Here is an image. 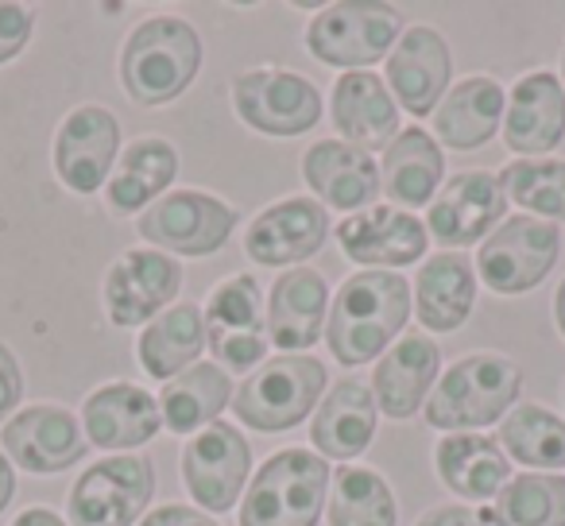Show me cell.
I'll list each match as a JSON object with an SVG mask.
<instances>
[{"instance_id": "7c38bea8", "label": "cell", "mask_w": 565, "mask_h": 526, "mask_svg": "<svg viewBox=\"0 0 565 526\" xmlns=\"http://www.w3.org/2000/svg\"><path fill=\"white\" fill-rule=\"evenodd\" d=\"M205 345L225 372H256L267 361V314L259 283L252 276H233L217 283L205 302Z\"/></svg>"}, {"instance_id": "4fadbf2b", "label": "cell", "mask_w": 565, "mask_h": 526, "mask_svg": "<svg viewBox=\"0 0 565 526\" xmlns=\"http://www.w3.org/2000/svg\"><path fill=\"white\" fill-rule=\"evenodd\" d=\"M252 449L244 433L228 422H213L186 441L182 449V484L190 500L202 511L225 515L236 507L241 492L248 487Z\"/></svg>"}, {"instance_id": "8992f818", "label": "cell", "mask_w": 565, "mask_h": 526, "mask_svg": "<svg viewBox=\"0 0 565 526\" xmlns=\"http://www.w3.org/2000/svg\"><path fill=\"white\" fill-rule=\"evenodd\" d=\"M403 35V17L392 4L376 0H345L330 4L307 24V47L318 63L338 66V71H364L392 55Z\"/></svg>"}, {"instance_id": "6da1fadb", "label": "cell", "mask_w": 565, "mask_h": 526, "mask_svg": "<svg viewBox=\"0 0 565 526\" xmlns=\"http://www.w3.org/2000/svg\"><path fill=\"white\" fill-rule=\"evenodd\" d=\"M411 287L395 271H356L341 283L326 318V345L345 368L376 364L411 318Z\"/></svg>"}, {"instance_id": "4316f807", "label": "cell", "mask_w": 565, "mask_h": 526, "mask_svg": "<svg viewBox=\"0 0 565 526\" xmlns=\"http://www.w3.org/2000/svg\"><path fill=\"white\" fill-rule=\"evenodd\" d=\"M415 314L426 330L457 333L477 307V264L461 251H438L415 276Z\"/></svg>"}, {"instance_id": "5bb4252c", "label": "cell", "mask_w": 565, "mask_h": 526, "mask_svg": "<svg viewBox=\"0 0 565 526\" xmlns=\"http://www.w3.org/2000/svg\"><path fill=\"white\" fill-rule=\"evenodd\" d=\"M508 213V194L500 186V174L492 171H465L454 174L438 197L426 210V233L446 248H469L484 244Z\"/></svg>"}, {"instance_id": "2e32d148", "label": "cell", "mask_w": 565, "mask_h": 526, "mask_svg": "<svg viewBox=\"0 0 565 526\" xmlns=\"http://www.w3.org/2000/svg\"><path fill=\"white\" fill-rule=\"evenodd\" d=\"M330 236V213L315 197H287L267 205L259 217H252L244 251L259 268H295L302 259L318 256Z\"/></svg>"}, {"instance_id": "f1b7e54d", "label": "cell", "mask_w": 565, "mask_h": 526, "mask_svg": "<svg viewBox=\"0 0 565 526\" xmlns=\"http://www.w3.org/2000/svg\"><path fill=\"white\" fill-rule=\"evenodd\" d=\"M434 469L465 503H488L511 480V457L488 433H449L434 449Z\"/></svg>"}, {"instance_id": "836d02e7", "label": "cell", "mask_w": 565, "mask_h": 526, "mask_svg": "<svg viewBox=\"0 0 565 526\" xmlns=\"http://www.w3.org/2000/svg\"><path fill=\"white\" fill-rule=\"evenodd\" d=\"M500 449L511 461L526 464V472L565 469V422L539 402H519L500 422Z\"/></svg>"}, {"instance_id": "ee69618b", "label": "cell", "mask_w": 565, "mask_h": 526, "mask_svg": "<svg viewBox=\"0 0 565 526\" xmlns=\"http://www.w3.org/2000/svg\"><path fill=\"white\" fill-rule=\"evenodd\" d=\"M554 322H557V330H562V337H565V279H562V287H557V294H554Z\"/></svg>"}, {"instance_id": "cb8c5ba5", "label": "cell", "mask_w": 565, "mask_h": 526, "mask_svg": "<svg viewBox=\"0 0 565 526\" xmlns=\"http://www.w3.org/2000/svg\"><path fill=\"white\" fill-rule=\"evenodd\" d=\"M82 422H86V438L97 449H140L163 426V410L151 391L136 384H105L82 402Z\"/></svg>"}, {"instance_id": "484cf974", "label": "cell", "mask_w": 565, "mask_h": 526, "mask_svg": "<svg viewBox=\"0 0 565 526\" xmlns=\"http://www.w3.org/2000/svg\"><path fill=\"white\" fill-rule=\"evenodd\" d=\"M376 395L364 379H341L333 391H326L322 407H318L315 422H310V441H315L318 457H333V461H356L376 438Z\"/></svg>"}, {"instance_id": "ba28073f", "label": "cell", "mask_w": 565, "mask_h": 526, "mask_svg": "<svg viewBox=\"0 0 565 526\" xmlns=\"http://www.w3.org/2000/svg\"><path fill=\"white\" fill-rule=\"evenodd\" d=\"M156 492V469L140 453H117L89 464L71 487L66 515L74 526H132Z\"/></svg>"}, {"instance_id": "44dd1931", "label": "cell", "mask_w": 565, "mask_h": 526, "mask_svg": "<svg viewBox=\"0 0 565 526\" xmlns=\"http://www.w3.org/2000/svg\"><path fill=\"white\" fill-rule=\"evenodd\" d=\"M330 287L315 268H291L271 283L267 299V337L279 353H307L326 333Z\"/></svg>"}, {"instance_id": "7a4b0ae2", "label": "cell", "mask_w": 565, "mask_h": 526, "mask_svg": "<svg viewBox=\"0 0 565 526\" xmlns=\"http://www.w3.org/2000/svg\"><path fill=\"white\" fill-rule=\"evenodd\" d=\"M202 71V35L190 20L151 17L125 40L120 86L136 105H171Z\"/></svg>"}, {"instance_id": "f35d334b", "label": "cell", "mask_w": 565, "mask_h": 526, "mask_svg": "<svg viewBox=\"0 0 565 526\" xmlns=\"http://www.w3.org/2000/svg\"><path fill=\"white\" fill-rule=\"evenodd\" d=\"M20 399H24V372H20V361L4 341H0V430L17 415Z\"/></svg>"}, {"instance_id": "30bf717a", "label": "cell", "mask_w": 565, "mask_h": 526, "mask_svg": "<svg viewBox=\"0 0 565 526\" xmlns=\"http://www.w3.org/2000/svg\"><path fill=\"white\" fill-rule=\"evenodd\" d=\"M233 109L264 136H302L322 120V94L295 71H244L233 78Z\"/></svg>"}, {"instance_id": "8fae6325", "label": "cell", "mask_w": 565, "mask_h": 526, "mask_svg": "<svg viewBox=\"0 0 565 526\" xmlns=\"http://www.w3.org/2000/svg\"><path fill=\"white\" fill-rule=\"evenodd\" d=\"M182 264L167 251L132 248L117 256L105 271V314L117 330H140L151 325L163 310H171V299H179Z\"/></svg>"}, {"instance_id": "e575fe53", "label": "cell", "mask_w": 565, "mask_h": 526, "mask_svg": "<svg viewBox=\"0 0 565 526\" xmlns=\"http://www.w3.org/2000/svg\"><path fill=\"white\" fill-rule=\"evenodd\" d=\"M330 526H395V495L376 469L361 464H341L330 480V500H326Z\"/></svg>"}, {"instance_id": "ac0fdd59", "label": "cell", "mask_w": 565, "mask_h": 526, "mask_svg": "<svg viewBox=\"0 0 565 526\" xmlns=\"http://www.w3.org/2000/svg\"><path fill=\"white\" fill-rule=\"evenodd\" d=\"M4 457L35 476H55L86 457L82 422L66 407L35 402L4 422Z\"/></svg>"}, {"instance_id": "f6af8a7d", "label": "cell", "mask_w": 565, "mask_h": 526, "mask_svg": "<svg viewBox=\"0 0 565 526\" xmlns=\"http://www.w3.org/2000/svg\"><path fill=\"white\" fill-rule=\"evenodd\" d=\"M562 86H565V35H562Z\"/></svg>"}, {"instance_id": "d6986e66", "label": "cell", "mask_w": 565, "mask_h": 526, "mask_svg": "<svg viewBox=\"0 0 565 526\" xmlns=\"http://www.w3.org/2000/svg\"><path fill=\"white\" fill-rule=\"evenodd\" d=\"M449 78H454V58H449V43L441 40V32L426 24L403 28L384 71L395 105H403L415 117H434L449 89Z\"/></svg>"}, {"instance_id": "d590c367", "label": "cell", "mask_w": 565, "mask_h": 526, "mask_svg": "<svg viewBox=\"0 0 565 526\" xmlns=\"http://www.w3.org/2000/svg\"><path fill=\"white\" fill-rule=\"evenodd\" d=\"M495 526H565V476L519 472L495 495Z\"/></svg>"}, {"instance_id": "f546056e", "label": "cell", "mask_w": 565, "mask_h": 526, "mask_svg": "<svg viewBox=\"0 0 565 526\" xmlns=\"http://www.w3.org/2000/svg\"><path fill=\"white\" fill-rule=\"evenodd\" d=\"M446 179V155L441 143L426 128H407L384 148L380 163V190L392 197L395 210H415L430 205Z\"/></svg>"}, {"instance_id": "d4e9b609", "label": "cell", "mask_w": 565, "mask_h": 526, "mask_svg": "<svg viewBox=\"0 0 565 526\" xmlns=\"http://www.w3.org/2000/svg\"><path fill=\"white\" fill-rule=\"evenodd\" d=\"M333 128L345 136V143L372 151L387 148L399 136V105L384 78L372 71H349L333 82L330 97Z\"/></svg>"}, {"instance_id": "e0dca14e", "label": "cell", "mask_w": 565, "mask_h": 526, "mask_svg": "<svg viewBox=\"0 0 565 526\" xmlns=\"http://www.w3.org/2000/svg\"><path fill=\"white\" fill-rule=\"evenodd\" d=\"M338 244L353 264L369 271L384 268H407L426 256V221L415 213L395 210V205H369L361 213H349L338 225Z\"/></svg>"}, {"instance_id": "5b68a950", "label": "cell", "mask_w": 565, "mask_h": 526, "mask_svg": "<svg viewBox=\"0 0 565 526\" xmlns=\"http://www.w3.org/2000/svg\"><path fill=\"white\" fill-rule=\"evenodd\" d=\"M326 364L315 356H287L264 361L241 387L233 391V415L236 422L252 426L259 433L295 430L315 415L318 399L326 395Z\"/></svg>"}, {"instance_id": "603a6c76", "label": "cell", "mask_w": 565, "mask_h": 526, "mask_svg": "<svg viewBox=\"0 0 565 526\" xmlns=\"http://www.w3.org/2000/svg\"><path fill=\"white\" fill-rule=\"evenodd\" d=\"M302 179L322 205L361 213L380 194V167L372 151L345 140H322L302 155Z\"/></svg>"}, {"instance_id": "52a82bcc", "label": "cell", "mask_w": 565, "mask_h": 526, "mask_svg": "<svg viewBox=\"0 0 565 526\" xmlns=\"http://www.w3.org/2000/svg\"><path fill=\"white\" fill-rule=\"evenodd\" d=\"M562 256V233L557 225L539 217H503V225L480 244L477 271L488 291L495 294H526L554 271Z\"/></svg>"}, {"instance_id": "ab89813d", "label": "cell", "mask_w": 565, "mask_h": 526, "mask_svg": "<svg viewBox=\"0 0 565 526\" xmlns=\"http://www.w3.org/2000/svg\"><path fill=\"white\" fill-rule=\"evenodd\" d=\"M140 526H221L213 515H202L194 507H182V503H167V507L151 511L140 518Z\"/></svg>"}, {"instance_id": "ffe728a7", "label": "cell", "mask_w": 565, "mask_h": 526, "mask_svg": "<svg viewBox=\"0 0 565 526\" xmlns=\"http://www.w3.org/2000/svg\"><path fill=\"white\" fill-rule=\"evenodd\" d=\"M565 140V86L557 74L531 71L511 86L503 109V143L534 159Z\"/></svg>"}, {"instance_id": "7402d4cb", "label": "cell", "mask_w": 565, "mask_h": 526, "mask_svg": "<svg viewBox=\"0 0 565 526\" xmlns=\"http://www.w3.org/2000/svg\"><path fill=\"white\" fill-rule=\"evenodd\" d=\"M441 368V348L426 333H407L399 337L384 356L376 361L372 372V395H376V407L387 418H411L418 407H426L434 384H438Z\"/></svg>"}, {"instance_id": "1f68e13d", "label": "cell", "mask_w": 565, "mask_h": 526, "mask_svg": "<svg viewBox=\"0 0 565 526\" xmlns=\"http://www.w3.org/2000/svg\"><path fill=\"white\" fill-rule=\"evenodd\" d=\"M174 174H179V151L163 136H140V140H132L125 148L105 194H109V205L117 213L148 210V205H156L163 197Z\"/></svg>"}, {"instance_id": "bcb514c9", "label": "cell", "mask_w": 565, "mask_h": 526, "mask_svg": "<svg viewBox=\"0 0 565 526\" xmlns=\"http://www.w3.org/2000/svg\"><path fill=\"white\" fill-rule=\"evenodd\" d=\"M562 395H565V387H562Z\"/></svg>"}, {"instance_id": "7bdbcfd3", "label": "cell", "mask_w": 565, "mask_h": 526, "mask_svg": "<svg viewBox=\"0 0 565 526\" xmlns=\"http://www.w3.org/2000/svg\"><path fill=\"white\" fill-rule=\"evenodd\" d=\"M12 495H17V472H12V461L4 457V449H0V515H4V507L12 503Z\"/></svg>"}, {"instance_id": "b9f144b4", "label": "cell", "mask_w": 565, "mask_h": 526, "mask_svg": "<svg viewBox=\"0 0 565 526\" xmlns=\"http://www.w3.org/2000/svg\"><path fill=\"white\" fill-rule=\"evenodd\" d=\"M12 526H66V518L55 515L51 507H28L24 515H17Z\"/></svg>"}, {"instance_id": "277c9868", "label": "cell", "mask_w": 565, "mask_h": 526, "mask_svg": "<svg viewBox=\"0 0 565 526\" xmlns=\"http://www.w3.org/2000/svg\"><path fill=\"white\" fill-rule=\"evenodd\" d=\"M330 464L310 449H282L252 476L241 526H318L330 500Z\"/></svg>"}, {"instance_id": "9c48e42d", "label": "cell", "mask_w": 565, "mask_h": 526, "mask_svg": "<svg viewBox=\"0 0 565 526\" xmlns=\"http://www.w3.org/2000/svg\"><path fill=\"white\" fill-rule=\"evenodd\" d=\"M136 228L143 240L156 244V251L198 259L225 248V240L236 228V210L221 197L202 194V190H174V194L159 197L156 205H148Z\"/></svg>"}, {"instance_id": "8d00e7d4", "label": "cell", "mask_w": 565, "mask_h": 526, "mask_svg": "<svg viewBox=\"0 0 565 526\" xmlns=\"http://www.w3.org/2000/svg\"><path fill=\"white\" fill-rule=\"evenodd\" d=\"M508 202L523 205L526 217L565 221V159H515L500 171Z\"/></svg>"}, {"instance_id": "4dcf8cb0", "label": "cell", "mask_w": 565, "mask_h": 526, "mask_svg": "<svg viewBox=\"0 0 565 526\" xmlns=\"http://www.w3.org/2000/svg\"><path fill=\"white\" fill-rule=\"evenodd\" d=\"M233 379L221 364H194L182 376L159 391V410H163V426L179 438L202 433L221 418V410L233 402Z\"/></svg>"}, {"instance_id": "d6a6232c", "label": "cell", "mask_w": 565, "mask_h": 526, "mask_svg": "<svg viewBox=\"0 0 565 526\" xmlns=\"http://www.w3.org/2000/svg\"><path fill=\"white\" fill-rule=\"evenodd\" d=\"M205 348V314L194 302H174L140 333V364L151 379L182 376Z\"/></svg>"}, {"instance_id": "3957f363", "label": "cell", "mask_w": 565, "mask_h": 526, "mask_svg": "<svg viewBox=\"0 0 565 526\" xmlns=\"http://www.w3.org/2000/svg\"><path fill=\"white\" fill-rule=\"evenodd\" d=\"M523 391V372L495 353H472L457 361L434 384L426 399V426L446 433H477L503 422Z\"/></svg>"}, {"instance_id": "9a60e30c", "label": "cell", "mask_w": 565, "mask_h": 526, "mask_svg": "<svg viewBox=\"0 0 565 526\" xmlns=\"http://www.w3.org/2000/svg\"><path fill=\"white\" fill-rule=\"evenodd\" d=\"M120 151V125L102 105H82L55 132V174L74 194H97L109 186Z\"/></svg>"}, {"instance_id": "74e56055", "label": "cell", "mask_w": 565, "mask_h": 526, "mask_svg": "<svg viewBox=\"0 0 565 526\" xmlns=\"http://www.w3.org/2000/svg\"><path fill=\"white\" fill-rule=\"evenodd\" d=\"M32 32H35L32 12H28L24 4L0 0V66L24 55V47L32 43Z\"/></svg>"}, {"instance_id": "83f0119b", "label": "cell", "mask_w": 565, "mask_h": 526, "mask_svg": "<svg viewBox=\"0 0 565 526\" xmlns=\"http://www.w3.org/2000/svg\"><path fill=\"white\" fill-rule=\"evenodd\" d=\"M503 109H508V94L500 82L488 74H472V78L457 82L434 109V140L454 151L484 148L500 132Z\"/></svg>"}, {"instance_id": "60d3db41", "label": "cell", "mask_w": 565, "mask_h": 526, "mask_svg": "<svg viewBox=\"0 0 565 526\" xmlns=\"http://www.w3.org/2000/svg\"><path fill=\"white\" fill-rule=\"evenodd\" d=\"M415 526H484L480 515L469 507V503H441V507H430Z\"/></svg>"}]
</instances>
